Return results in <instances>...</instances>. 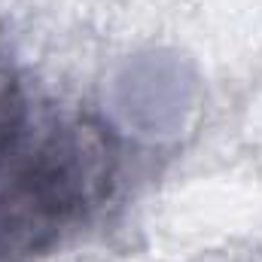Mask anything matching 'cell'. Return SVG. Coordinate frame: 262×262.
<instances>
[{
  "label": "cell",
  "instance_id": "1",
  "mask_svg": "<svg viewBox=\"0 0 262 262\" xmlns=\"http://www.w3.org/2000/svg\"><path fill=\"white\" fill-rule=\"evenodd\" d=\"M98 119L64 110L0 67V262H31L85 226L116 186Z\"/></svg>",
  "mask_w": 262,
  "mask_h": 262
}]
</instances>
